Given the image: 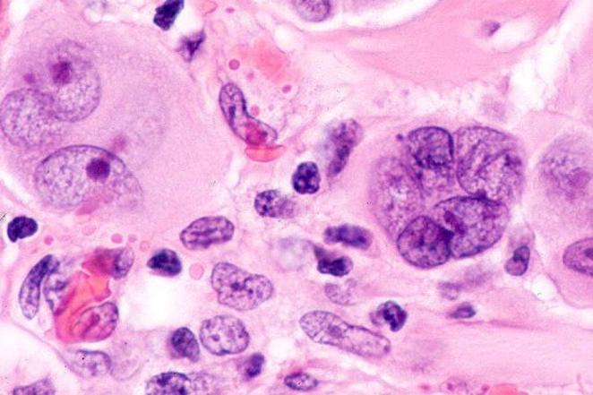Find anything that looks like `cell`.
Returning <instances> with one entry per match:
<instances>
[{"label": "cell", "instance_id": "1", "mask_svg": "<svg viewBox=\"0 0 593 395\" xmlns=\"http://www.w3.org/2000/svg\"><path fill=\"white\" fill-rule=\"evenodd\" d=\"M35 187L45 202L73 209L90 201L133 193L137 183L124 161L107 150L77 145L58 150L39 164Z\"/></svg>", "mask_w": 593, "mask_h": 395}, {"label": "cell", "instance_id": "2", "mask_svg": "<svg viewBox=\"0 0 593 395\" xmlns=\"http://www.w3.org/2000/svg\"><path fill=\"white\" fill-rule=\"evenodd\" d=\"M460 184L470 196L508 204L520 196L524 167L512 138L488 128H465L454 136Z\"/></svg>", "mask_w": 593, "mask_h": 395}, {"label": "cell", "instance_id": "3", "mask_svg": "<svg viewBox=\"0 0 593 395\" xmlns=\"http://www.w3.org/2000/svg\"><path fill=\"white\" fill-rule=\"evenodd\" d=\"M29 81L67 124L90 116L100 101L97 70L85 51L73 43L59 46L34 62Z\"/></svg>", "mask_w": 593, "mask_h": 395}, {"label": "cell", "instance_id": "4", "mask_svg": "<svg viewBox=\"0 0 593 395\" xmlns=\"http://www.w3.org/2000/svg\"><path fill=\"white\" fill-rule=\"evenodd\" d=\"M509 217L507 205L476 196L443 201L433 211V219L448 233L451 255L456 259L470 258L495 245Z\"/></svg>", "mask_w": 593, "mask_h": 395}, {"label": "cell", "instance_id": "5", "mask_svg": "<svg viewBox=\"0 0 593 395\" xmlns=\"http://www.w3.org/2000/svg\"><path fill=\"white\" fill-rule=\"evenodd\" d=\"M422 185L397 159H382L371 179V202L379 223L395 235L418 217L423 205Z\"/></svg>", "mask_w": 593, "mask_h": 395}, {"label": "cell", "instance_id": "6", "mask_svg": "<svg viewBox=\"0 0 593 395\" xmlns=\"http://www.w3.org/2000/svg\"><path fill=\"white\" fill-rule=\"evenodd\" d=\"M2 128L12 143L37 146L61 135L64 124L43 94L35 89L15 90L3 101Z\"/></svg>", "mask_w": 593, "mask_h": 395}, {"label": "cell", "instance_id": "7", "mask_svg": "<svg viewBox=\"0 0 593 395\" xmlns=\"http://www.w3.org/2000/svg\"><path fill=\"white\" fill-rule=\"evenodd\" d=\"M300 327L319 345L331 346L366 358H382L391 351V341L383 335L361 326L350 325L331 312L312 311L300 319Z\"/></svg>", "mask_w": 593, "mask_h": 395}, {"label": "cell", "instance_id": "8", "mask_svg": "<svg viewBox=\"0 0 593 395\" xmlns=\"http://www.w3.org/2000/svg\"><path fill=\"white\" fill-rule=\"evenodd\" d=\"M417 179L425 188H438L452 177L454 140L441 128H422L410 133L407 141Z\"/></svg>", "mask_w": 593, "mask_h": 395}, {"label": "cell", "instance_id": "9", "mask_svg": "<svg viewBox=\"0 0 593 395\" xmlns=\"http://www.w3.org/2000/svg\"><path fill=\"white\" fill-rule=\"evenodd\" d=\"M211 284L221 305L236 311L254 310L274 294V284L266 276L253 274L228 262L213 268Z\"/></svg>", "mask_w": 593, "mask_h": 395}, {"label": "cell", "instance_id": "10", "mask_svg": "<svg viewBox=\"0 0 593 395\" xmlns=\"http://www.w3.org/2000/svg\"><path fill=\"white\" fill-rule=\"evenodd\" d=\"M398 250L414 267L431 270L448 262L451 248L448 233L428 216H418L398 236Z\"/></svg>", "mask_w": 593, "mask_h": 395}, {"label": "cell", "instance_id": "11", "mask_svg": "<svg viewBox=\"0 0 593 395\" xmlns=\"http://www.w3.org/2000/svg\"><path fill=\"white\" fill-rule=\"evenodd\" d=\"M200 338L205 349L219 356L243 353L251 341L244 323L230 315H217L205 320Z\"/></svg>", "mask_w": 593, "mask_h": 395}, {"label": "cell", "instance_id": "12", "mask_svg": "<svg viewBox=\"0 0 593 395\" xmlns=\"http://www.w3.org/2000/svg\"><path fill=\"white\" fill-rule=\"evenodd\" d=\"M219 102L231 128L243 140L255 143V142L266 141L268 138L271 140V137L275 135L267 125L248 116L244 94L236 85L228 84L223 87Z\"/></svg>", "mask_w": 593, "mask_h": 395}, {"label": "cell", "instance_id": "13", "mask_svg": "<svg viewBox=\"0 0 593 395\" xmlns=\"http://www.w3.org/2000/svg\"><path fill=\"white\" fill-rule=\"evenodd\" d=\"M235 236V225L225 217H204L181 232L182 245L191 251L208 250L209 247L228 243Z\"/></svg>", "mask_w": 593, "mask_h": 395}, {"label": "cell", "instance_id": "14", "mask_svg": "<svg viewBox=\"0 0 593 395\" xmlns=\"http://www.w3.org/2000/svg\"><path fill=\"white\" fill-rule=\"evenodd\" d=\"M362 129L354 121H343L331 126L326 141L328 173L335 176L345 168L354 148L362 140Z\"/></svg>", "mask_w": 593, "mask_h": 395}, {"label": "cell", "instance_id": "15", "mask_svg": "<svg viewBox=\"0 0 593 395\" xmlns=\"http://www.w3.org/2000/svg\"><path fill=\"white\" fill-rule=\"evenodd\" d=\"M57 266L55 256L48 255L43 258L37 266L27 275L19 294V304L23 315L27 319H33L38 314L39 307V288L43 279Z\"/></svg>", "mask_w": 593, "mask_h": 395}, {"label": "cell", "instance_id": "16", "mask_svg": "<svg viewBox=\"0 0 593 395\" xmlns=\"http://www.w3.org/2000/svg\"><path fill=\"white\" fill-rule=\"evenodd\" d=\"M255 210L259 215L269 219H288L296 213V203L279 191H267L259 193L255 199Z\"/></svg>", "mask_w": 593, "mask_h": 395}, {"label": "cell", "instance_id": "17", "mask_svg": "<svg viewBox=\"0 0 593 395\" xmlns=\"http://www.w3.org/2000/svg\"><path fill=\"white\" fill-rule=\"evenodd\" d=\"M146 393L151 395H188L197 392L193 379L182 374L166 373L154 376L148 382Z\"/></svg>", "mask_w": 593, "mask_h": 395}, {"label": "cell", "instance_id": "18", "mask_svg": "<svg viewBox=\"0 0 593 395\" xmlns=\"http://www.w3.org/2000/svg\"><path fill=\"white\" fill-rule=\"evenodd\" d=\"M325 240L328 244L339 243L366 251L374 243V235L367 228L345 224L328 228L325 231Z\"/></svg>", "mask_w": 593, "mask_h": 395}, {"label": "cell", "instance_id": "19", "mask_svg": "<svg viewBox=\"0 0 593 395\" xmlns=\"http://www.w3.org/2000/svg\"><path fill=\"white\" fill-rule=\"evenodd\" d=\"M74 373L84 378L105 376L110 369V359L102 353L77 351L69 359Z\"/></svg>", "mask_w": 593, "mask_h": 395}, {"label": "cell", "instance_id": "20", "mask_svg": "<svg viewBox=\"0 0 593 395\" xmlns=\"http://www.w3.org/2000/svg\"><path fill=\"white\" fill-rule=\"evenodd\" d=\"M563 262L569 270L593 278V239L571 245L564 252Z\"/></svg>", "mask_w": 593, "mask_h": 395}, {"label": "cell", "instance_id": "21", "mask_svg": "<svg viewBox=\"0 0 593 395\" xmlns=\"http://www.w3.org/2000/svg\"><path fill=\"white\" fill-rule=\"evenodd\" d=\"M559 158L560 159L553 164L551 168L553 172H556L559 183L564 185L565 179H567L568 185H572V187H575V189L579 188L580 185H584L588 180V174L585 169L584 171L580 169V166L575 161L577 157L565 155Z\"/></svg>", "mask_w": 593, "mask_h": 395}, {"label": "cell", "instance_id": "22", "mask_svg": "<svg viewBox=\"0 0 593 395\" xmlns=\"http://www.w3.org/2000/svg\"><path fill=\"white\" fill-rule=\"evenodd\" d=\"M320 181H322V177H320L318 166L312 161L300 164L292 176L295 191L302 195H311V193L318 192Z\"/></svg>", "mask_w": 593, "mask_h": 395}, {"label": "cell", "instance_id": "23", "mask_svg": "<svg viewBox=\"0 0 593 395\" xmlns=\"http://www.w3.org/2000/svg\"><path fill=\"white\" fill-rule=\"evenodd\" d=\"M171 346L176 357L187 358L192 362L199 361L200 346L195 335L188 328L182 327L174 331L171 338Z\"/></svg>", "mask_w": 593, "mask_h": 395}, {"label": "cell", "instance_id": "24", "mask_svg": "<svg viewBox=\"0 0 593 395\" xmlns=\"http://www.w3.org/2000/svg\"><path fill=\"white\" fill-rule=\"evenodd\" d=\"M315 255L318 258V270L322 274L335 276V278H345L353 270L354 263L347 256L342 258H331L322 248H315Z\"/></svg>", "mask_w": 593, "mask_h": 395}, {"label": "cell", "instance_id": "25", "mask_svg": "<svg viewBox=\"0 0 593 395\" xmlns=\"http://www.w3.org/2000/svg\"><path fill=\"white\" fill-rule=\"evenodd\" d=\"M148 267L150 270L160 272L168 276L179 275L182 270V263L176 252L171 250H163L154 254L149 260Z\"/></svg>", "mask_w": 593, "mask_h": 395}, {"label": "cell", "instance_id": "26", "mask_svg": "<svg viewBox=\"0 0 593 395\" xmlns=\"http://www.w3.org/2000/svg\"><path fill=\"white\" fill-rule=\"evenodd\" d=\"M292 2L298 13L307 21H322L330 15V0H292Z\"/></svg>", "mask_w": 593, "mask_h": 395}, {"label": "cell", "instance_id": "27", "mask_svg": "<svg viewBox=\"0 0 593 395\" xmlns=\"http://www.w3.org/2000/svg\"><path fill=\"white\" fill-rule=\"evenodd\" d=\"M377 314L394 333H398L402 330L403 326L406 325L407 318H408L407 312L397 303L391 302V300L378 307Z\"/></svg>", "mask_w": 593, "mask_h": 395}, {"label": "cell", "instance_id": "28", "mask_svg": "<svg viewBox=\"0 0 593 395\" xmlns=\"http://www.w3.org/2000/svg\"><path fill=\"white\" fill-rule=\"evenodd\" d=\"M184 7V0H168L163 5L158 7L156 15H154V23L163 30H171Z\"/></svg>", "mask_w": 593, "mask_h": 395}, {"label": "cell", "instance_id": "29", "mask_svg": "<svg viewBox=\"0 0 593 395\" xmlns=\"http://www.w3.org/2000/svg\"><path fill=\"white\" fill-rule=\"evenodd\" d=\"M39 230V225L33 219L29 217H17L12 220L7 228V236L12 243H17L18 240L29 238L34 236Z\"/></svg>", "mask_w": 593, "mask_h": 395}, {"label": "cell", "instance_id": "30", "mask_svg": "<svg viewBox=\"0 0 593 395\" xmlns=\"http://www.w3.org/2000/svg\"><path fill=\"white\" fill-rule=\"evenodd\" d=\"M529 260V250L528 247H520L513 254L512 258L510 259L505 264V270H507L508 274L512 276H521L524 275L528 270Z\"/></svg>", "mask_w": 593, "mask_h": 395}, {"label": "cell", "instance_id": "31", "mask_svg": "<svg viewBox=\"0 0 593 395\" xmlns=\"http://www.w3.org/2000/svg\"><path fill=\"white\" fill-rule=\"evenodd\" d=\"M284 382L288 389L299 391V392L314 391L319 385V382L314 376L305 373L292 374L286 378Z\"/></svg>", "mask_w": 593, "mask_h": 395}, {"label": "cell", "instance_id": "32", "mask_svg": "<svg viewBox=\"0 0 593 395\" xmlns=\"http://www.w3.org/2000/svg\"><path fill=\"white\" fill-rule=\"evenodd\" d=\"M133 263V253L129 248L126 250H118L116 253V260L112 270L113 276L116 279L124 278L126 272L130 270Z\"/></svg>", "mask_w": 593, "mask_h": 395}, {"label": "cell", "instance_id": "33", "mask_svg": "<svg viewBox=\"0 0 593 395\" xmlns=\"http://www.w3.org/2000/svg\"><path fill=\"white\" fill-rule=\"evenodd\" d=\"M204 33L197 34L196 37L185 39L179 48V53L182 55V57H184L185 61H192L193 54L199 49V47L202 45V42L204 41Z\"/></svg>", "mask_w": 593, "mask_h": 395}, {"label": "cell", "instance_id": "34", "mask_svg": "<svg viewBox=\"0 0 593 395\" xmlns=\"http://www.w3.org/2000/svg\"><path fill=\"white\" fill-rule=\"evenodd\" d=\"M264 365V357L263 355L254 354L247 359V362L245 363L244 366V374L245 378L251 381L259 376L262 373Z\"/></svg>", "mask_w": 593, "mask_h": 395}, {"label": "cell", "instance_id": "35", "mask_svg": "<svg viewBox=\"0 0 593 395\" xmlns=\"http://www.w3.org/2000/svg\"><path fill=\"white\" fill-rule=\"evenodd\" d=\"M13 394H55V387L49 381H39L33 385L21 387L14 391Z\"/></svg>", "mask_w": 593, "mask_h": 395}, {"label": "cell", "instance_id": "36", "mask_svg": "<svg viewBox=\"0 0 593 395\" xmlns=\"http://www.w3.org/2000/svg\"><path fill=\"white\" fill-rule=\"evenodd\" d=\"M474 314H476V311H474L472 306L462 305L458 307V309L454 311L452 314H451V317L456 319H468L474 317Z\"/></svg>", "mask_w": 593, "mask_h": 395}]
</instances>
